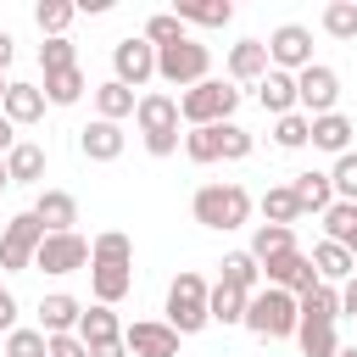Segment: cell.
<instances>
[{
  "label": "cell",
  "instance_id": "obj_1",
  "mask_svg": "<svg viewBox=\"0 0 357 357\" xmlns=\"http://www.w3.org/2000/svg\"><path fill=\"white\" fill-rule=\"evenodd\" d=\"M89 290L100 307H117L134 290V240L123 229H100L89 240Z\"/></svg>",
  "mask_w": 357,
  "mask_h": 357
},
{
  "label": "cell",
  "instance_id": "obj_2",
  "mask_svg": "<svg viewBox=\"0 0 357 357\" xmlns=\"http://www.w3.org/2000/svg\"><path fill=\"white\" fill-rule=\"evenodd\" d=\"M134 123H139V139H145V151L162 162V156H173L178 151V95H167V89H145L139 100H134Z\"/></svg>",
  "mask_w": 357,
  "mask_h": 357
},
{
  "label": "cell",
  "instance_id": "obj_3",
  "mask_svg": "<svg viewBox=\"0 0 357 357\" xmlns=\"http://www.w3.org/2000/svg\"><path fill=\"white\" fill-rule=\"evenodd\" d=\"M190 212H195L201 229L229 234V229H245L251 223V195H245V184H201L190 195Z\"/></svg>",
  "mask_w": 357,
  "mask_h": 357
},
{
  "label": "cell",
  "instance_id": "obj_4",
  "mask_svg": "<svg viewBox=\"0 0 357 357\" xmlns=\"http://www.w3.org/2000/svg\"><path fill=\"white\" fill-rule=\"evenodd\" d=\"M257 340H296V324H301V307H296V296L290 290H273V284H262L251 301H245V318H240Z\"/></svg>",
  "mask_w": 357,
  "mask_h": 357
},
{
  "label": "cell",
  "instance_id": "obj_5",
  "mask_svg": "<svg viewBox=\"0 0 357 357\" xmlns=\"http://www.w3.org/2000/svg\"><path fill=\"white\" fill-rule=\"evenodd\" d=\"M234 106H240V89H234V84H223V78H201L195 89L178 95V123H184V128L234 123Z\"/></svg>",
  "mask_w": 357,
  "mask_h": 357
},
{
  "label": "cell",
  "instance_id": "obj_6",
  "mask_svg": "<svg viewBox=\"0 0 357 357\" xmlns=\"http://www.w3.org/2000/svg\"><path fill=\"white\" fill-rule=\"evenodd\" d=\"M206 290H212V284H206L201 273H190V268L167 284V307H162L167 318H162V324H167L178 340H184V335H201V329L212 324V318H206Z\"/></svg>",
  "mask_w": 357,
  "mask_h": 357
},
{
  "label": "cell",
  "instance_id": "obj_7",
  "mask_svg": "<svg viewBox=\"0 0 357 357\" xmlns=\"http://www.w3.org/2000/svg\"><path fill=\"white\" fill-rule=\"evenodd\" d=\"M156 78L173 89H195L201 78H212V50L201 39H178L167 50H156Z\"/></svg>",
  "mask_w": 357,
  "mask_h": 357
},
{
  "label": "cell",
  "instance_id": "obj_8",
  "mask_svg": "<svg viewBox=\"0 0 357 357\" xmlns=\"http://www.w3.org/2000/svg\"><path fill=\"white\" fill-rule=\"evenodd\" d=\"M39 240H45V223H39L33 212H17V218L0 229V273H28Z\"/></svg>",
  "mask_w": 357,
  "mask_h": 357
},
{
  "label": "cell",
  "instance_id": "obj_9",
  "mask_svg": "<svg viewBox=\"0 0 357 357\" xmlns=\"http://www.w3.org/2000/svg\"><path fill=\"white\" fill-rule=\"evenodd\" d=\"M33 268H39V273H56V279H67V273H89V240H84L78 229H67V234H45L39 251H33Z\"/></svg>",
  "mask_w": 357,
  "mask_h": 357
},
{
  "label": "cell",
  "instance_id": "obj_10",
  "mask_svg": "<svg viewBox=\"0 0 357 357\" xmlns=\"http://www.w3.org/2000/svg\"><path fill=\"white\" fill-rule=\"evenodd\" d=\"M78 340H84V351L89 357H128V346H123V318L112 312V307H84V318H78V329H73Z\"/></svg>",
  "mask_w": 357,
  "mask_h": 357
},
{
  "label": "cell",
  "instance_id": "obj_11",
  "mask_svg": "<svg viewBox=\"0 0 357 357\" xmlns=\"http://www.w3.org/2000/svg\"><path fill=\"white\" fill-rule=\"evenodd\" d=\"M335 100H340V73H335V67L312 61V67L296 73V112L324 117V112H335Z\"/></svg>",
  "mask_w": 357,
  "mask_h": 357
},
{
  "label": "cell",
  "instance_id": "obj_12",
  "mask_svg": "<svg viewBox=\"0 0 357 357\" xmlns=\"http://www.w3.org/2000/svg\"><path fill=\"white\" fill-rule=\"evenodd\" d=\"M262 45H268V67H279V73L312 67V28H301V22H279Z\"/></svg>",
  "mask_w": 357,
  "mask_h": 357
},
{
  "label": "cell",
  "instance_id": "obj_13",
  "mask_svg": "<svg viewBox=\"0 0 357 357\" xmlns=\"http://www.w3.org/2000/svg\"><path fill=\"white\" fill-rule=\"evenodd\" d=\"M257 268H262V284L290 290V296H307V290L318 284V273H312V262H307L301 245H290V251H279V257H268V262H257Z\"/></svg>",
  "mask_w": 357,
  "mask_h": 357
},
{
  "label": "cell",
  "instance_id": "obj_14",
  "mask_svg": "<svg viewBox=\"0 0 357 357\" xmlns=\"http://www.w3.org/2000/svg\"><path fill=\"white\" fill-rule=\"evenodd\" d=\"M112 78H117L123 89H145V84L156 78V50H151L145 39H117V45H112Z\"/></svg>",
  "mask_w": 357,
  "mask_h": 357
},
{
  "label": "cell",
  "instance_id": "obj_15",
  "mask_svg": "<svg viewBox=\"0 0 357 357\" xmlns=\"http://www.w3.org/2000/svg\"><path fill=\"white\" fill-rule=\"evenodd\" d=\"M123 346L134 357H178V335L162 324V318H134L123 324Z\"/></svg>",
  "mask_w": 357,
  "mask_h": 357
},
{
  "label": "cell",
  "instance_id": "obj_16",
  "mask_svg": "<svg viewBox=\"0 0 357 357\" xmlns=\"http://www.w3.org/2000/svg\"><path fill=\"white\" fill-rule=\"evenodd\" d=\"M28 212L45 223V234H67V229L78 223V195H73V190H39Z\"/></svg>",
  "mask_w": 357,
  "mask_h": 357
},
{
  "label": "cell",
  "instance_id": "obj_17",
  "mask_svg": "<svg viewBox=\"0 0 357 357\" xmlns=\"http://www.w3.org/2000/svg\"><path fill=\"white\" fill-rule=\"evenodd\" d=\"M123 145H128V134H123V123H84L78 128V151L89 156V162H117L123 156Z\"/></svg>",
  "mask_w": 357,
  "mask_h": 357
},
{
  "label": "cell",
  "instance_id": "obj_18",
  "mask_svg": "<svg viewBox=\"0 0 357 357\" xmlns=\"http://www.w3.org/2000/svg\"><path fill=\"white\" fill-rule=\"evenodd\" d=\"M307 262H312V273H318V284H346L351 273H357V257L346 251V245H335V240H318L312 251H307Z\"/></svg>",
  "mask_w": 357,
  "mask_h": 357
},
{
  "label": "cell",
  "instance_id": "obj_19",
  "mask_svg": "<svg viewBox=\"0 0 357 357\" xmlns=\"http://www.w3.org/2000/svg\"><path fill=\"white\" fill-rule=\"evenodd\" d=\"M84 318V301L56 290V296H39V335H73Z\"/></svg>",
  "mask_w": 357,
  "mask_h": 357
},
{
  "label": "cell",
  "instance_id": "obj_20",
  "mask_svg": "<svg viewBox=\"0 0 357 357\" xmlns=\"http://www.w3.org/2000/svg\"><path fill=\"white\" fill-rule=\"evenodd\" d=\"M229 84L240 89V84H257L262 73H268V45L262 39H240V45H229Z\"/></svg>",
  "mask_w": 357,
  "mask_h": 357
},
{
  "label": "cell",
  "instance_id": "obj_21",
  "mask_svg": "<svg viewBox=\"0 0 357 357\" xmlns=\"http://www.w3.org/2000/svg\"><path fill=\"white\" fill-rule=\"evenodd\" d=\"M257 106H262L268 117H284V112H296V73H279V67H268V73L257 78Z\"/></svg>",
  "mask_w": 357,
  "mask_h": 357
},
{
  "label": "cell",
  "instance_id": "obj_22",
  "mask_svg": "<svg viewBox=\"0 0 357 357\" xmlns=\"http://www.w3.org/2000/svg\"><path fill=\"white\" fill-rule=\"evenodd\" d=\"M351 117L346 112H324V117H312V134H307V145L312 151H329V156H346L351 151Z\"/></svg>",
  "mask_w": 357,
  "mask_h": 357
},
{
  "label": "cell",
  "instance_id": "obj_23",
  "mask_svg": "<svg viewBox=\"0 0 357 357\" xmlns=\"http://www.w3.org/2000/svg\"><path fill=\"white\" fill-rule=\"evenodd\" d=\"M0 117H6L11 128H28V123H39V117H45V89H39V84H11V89H6V106H0Z\"/></svg>",
  "mask_w": 357,
  "mask_h": 357
},
{
  "label": "cell",
  "instance_id": "obj_24",
  "mask_svg": "<svg viewBox=\"0 0 357 357\" xmlns=\"http://www.w3.org/2000/svg\"><path fill=\"white\" fill-rule=\"evenodd\" d=\"M6 178H11V184H39V190H45V145L17 139L11 156H6Z\"/></svg>",
  "mask_w": 357,
  "mask_h": 357
},
{
  "label": "cell",
  "instance_id": "obj_25",
  "mask_svg": "<svg viewBox=\"0 0 357 357\" xmlns=\"http://www.w3.org/2000/svg\"><path fill=\"white\" fill-rule=\"evenodd\" d=\"M89 100H95V117H100V123H123V117H134V100H139V95L123 89L117 78H106V84L89 89Z\"/></svg>",
  "mask_w": 357,
  "mask_h": 357
},
{
  "label": "cell",
  "instance_id": "obj_26",
  "mask_svg": "<svg viewBox=\"0 0 357 357\" xmlns=\"http://www.w3.org/2000/svg\"><path fill=\"white\" fill-rule=\"evenodd\" d=\"M290 195H296L301 218H307V212H329V201H335V190H329V173H318V167L296 173V178H290Z\"/></svg>",
  "mask_w": 357,
  "mask_h": 357
},
{
  "label": "cell",
  "instance_id": "obj_27",
  "mask_svg": "<svg viewBox=\"0 0 357 357\" xmlns=\"http://www.w3.org/2000/svg\"><path fill=\"white\" fill-rule=\"evenodd\" d=\"M173 17H178L184 28H229L234 6H229V0H178Z\"/></svg>",
  "mask_w": 357,
  "mask_h": 357
},
{
  "label": "cell",
  "instance_id": "obj_28",
  "mask_svg": "<svg viewBox=\"0 0 357 357\" xmlns=\"http://www.w3.org/2000/svg\"><path fill=\"white\" fill-rule=\"evenodd\" d=\"M218 268H223V273H218V284H234V290H245V296H257V290H262V268H257V257H251V251H229Z\"/></svg>",
  "mask_w": 357,
  "mask_h": 357
},
{
  "label": "cell",
  "instance_id": "obj_29",
  "mask_svg": "<svg viewBox=\"0 0 357 357\" xmlns=\"http://www.w3.org/2000/svg\"><path fill=\"white\" fill-rule=\"evenodd\" d=\"M245 301H251L245 290L212 284V290H206V318H212V324H240V318H245Z\"/></svg>",
  "mask_w": 357,
  "mask_h": 357
},
{
  "label": "cell",
  "instance_id": "obj_30",
  "mask_svg": "<svg viewBox=\"0 0 357 357\" xmlns=\"http://www.w3.org/2000/svg\"><path fill=\"white\" fill-rule=\"evenodd\" d=\"M296 307H301L307 324H335L340 318V290L335 284H312L307 296H296Z\"/></svg>",
  "mask_w": 357,
  "mask_h": 357
},
{
  "label": "cell",
  "instance_id": "obj_31",
  "mask_svg": "<svg viewBox=\"0 0 357 357\" xmlns=\"http://www.w3.org/2000/svg\"><path fill=\"white\" fill-rule=\"evenodd\" d=\"M73 17H78V6H73V0H39V6H33V22H39V33H45V39H67Z\"/></svg>",
  "mask_w": 357,
  "mask_h": 357
},
{
  "label": "cell",
  "instance_id": "obj_32",
  "mask_svg": "<svg viewBox=\"0 0 357 357\" xmlns=\"http://www.w3.org/2000/svg\"><path fill=\"white\" fill-rule=\"evenodd\" d=\"M296 346H301V357H335L340 351V335H335V324H296Z\"/></svg>",
  "mask_w": 357,
  "mask_h": 357
},
{
  "label": "cell",
  "instance_id": "obj_33",
  "mask_svg": "<svg viewBox=\"0 0 357 357\" xmlns=\"http://www.w3.org/2000/svg\"><path fill=\"white\" fill-rule=\"evenodd\" d=\"M78 100H84V73L78 67L45 78V106H78Z\"/></svg>",
  "mask_w": 357,
  "mask_h": 357
},
{
  "label": "cell",
  "instance_id": "obj_34",
  "mask_svg": "<svg viewBox=\"0 0 357 357\" xmlns=\"http://www.w3.org/2000/svg\"><path fill=\"white\" fill-rule=\"evenodd\" d=\"M307 134H312V117H307V112H284V117H273V145H279V151H301Z\"/></svg>",
  "mask_w": 357,
  "mask_h": 357
},
{
  "label": "cell",
  "instance_id": "obj_35",
  "mask_svg": "<svg viewBox=\"0 0 357 357\" xmlns=\"http://www.w3.org/2000/svg\"><path fill=\"white\" fill-rule=\"evenodd\" d=\"M290 245H296V229H279V223H257V234H251V257L257 262H268V257H279Z\"/></svg>",
  "mask_w": 357,
  "mask_h": 357
},
{
  "label": "cell",
  "instance_id": "obj_36",
  "mask_svg": "<svg viewBox=\"0 0 357 357\" xmlns=\"http://www.w3.org/2000/svg\"><path fill=\"white\" fill-rule=\"evenodd\" d=\"M318 22H324L329 39H357V0H329Z\"/></svg>",
  "mask_w": 357,
  "mask_h": 357
},
{
  "label": "cell",
  "instance_id": "obj_37",
  "mask_svg": "<svg viewBox=\"0 0 357 357\" xmlns=\"http://www.w3.org/2000/svg\"><path fill=\"white\" fill-rule=\"evenodd\" d=\"M139 39H145L151 50H167V45H178V39H190V33H184V22H178L173 11H156V17L145 22V33H139Z\"/></svg>",
  "mask_w": 357,
  "mask_h": 357
},
{
  "label": "cell",
  "instance_id": "obj_38",
  "mask_svg": "<svg viewBox=\"0 0 357 357\" xmlns=\"http://www.w3.org/2000/svg\"><path fill=\"white\" fill-rule=\"evenodd\" d=\"M218 128H223V123H212V128H184V156H190L195 167H212V162H218Z\"/></svg>",
  "mask_w": 357,
  "mask_h": 357
},
{
  "label": "cell",
  "instance_id": "obj_39",
  "mask_svg": "<svg viewBox=\"0 0 357 357\" xmlns=\"http://www.w3.org/2000/svg\"><path fill=\"white\" fill-rule=\"evenodd\" d=\"M251 151H257L251 128H240V123H223L218 128V162H245Z\"/></svg>",
  "mask_w": 357,
  "mask_h": 357
},
{
  "label": "cell",
  "instance_id": "obj_40",
  "mask_svg": "<svg viewBox=\"0 0 357 357\" xmlns=\"http://www.w3.org/2000/svg\"><path fill=\"white\" fill-rule=\"evenodd\" d=\"M262 218H268V223H279V229H290V223L301 218V206H296L290 184H273V190L262 195Z\"/></svg>",
  "mask_w": 357,
  "mask_h": 357
},
{
  "label": "cell",
  "instance_id": "obj_41",
  "mask_svg": "<svg viewBox=\"0 0 357 357\" xmlns=\"http://www.w3.org/2000/svg\"><path fill=\"white\" fill-rule=\"evenodd\" d=\"M329 190H335V201H351V206H357V151L335 156V167H329Z\"/></svg>",
  "mask_w": 357,
  "mask_h": 357
},
{
  "label": "cell",
  "instance_id": "obj_42",
  "mask_svg": "<svg viewBox=\"0 0 357 357\" xmlns=\"http://www.w3.org/2000/svg\"><path fill=\"white\" fill-rule=\"evenodd\" d=\"M39 67H45V78L78 67V45H73V39H45V45H39Z\"/></svg>",
  "mask_w": 357,
  "mask_h": 357
},
{
  "label": "cell",
  "instance_id": "obj_43",
  "mask_svg": "<svg viewBox=\"0 0 357 357\" xmlns=\"http://www.w3.org/2000/svg\"><path fill=\"white\" fill-rule=\"evenodd\" d=\"M351 223H357V206H351V201H329V212H324V240L340 245V240L351 234Z\"/></svg>",
  "mask_w": 357,
  "mask_h": 357
},
{
  "label": "cell",
  "instance_id": "obj_44",
  "mask_svg": "<svg viewBox=\"0 0 357 357\" xmlns=\"http://www.w3.org/2000/svg\"><path fill=\"white\" fill-rule=\"evenodd\" d=\"M6 357H45V335H39V329H22V324H17V329L6 335Z\"/></svg>",
  "mask_w": 357,
  "mask_h": 357
},
{
  "label": "cell",
  "instance_id": "obj_45",
  "mask_svg": "<svg viewBox=\"0 0 357 357\" xmlns=\"http://www.w3.org/2000/svg\"><path fill=\"white\" fill-rule=\"evenodd\" d=\"M45 357H89L78 335H45Z\"/></svg>",
  "mask_w": 357,
  "mask_h": 357
},
{
  "label": "cell",
  "instance_id": "obj_46",
  "mask_svg": "<svg viewBox=\"0 0 357 357\" xmlns=\"http://www.w3.org/2000/svg\"><path fill=\"white\" fill-rule=\"evenodd\" d=\"M17 329V296L6 290V279H0V335H11Z\"/></svg>",
  "mask_w": 357,
  "mask_h": 357
},
{
  "label": "cell",
  "instance_id": "obj_47",
  "mask_svg": "<svg viewBox=\"0 0 357 357\" xmlns=\"http://www.w3.org/2000/svg\"><path fill=\"white\" fill-rule=\"evenodd\" d=\"M340 318H357V273L340 284Z\"/></svg>",
  "mask_w": 357,
  "mask_h": 357
},
{
  "label": "cell",
  "instance_id": "obj_48",
  "mask_svg": "<svg viewBox=\"0 0 357 357\" xmlns=\"http://www.w3.org/2000/svg\"><path fill=\"white\" fill-rule=\"evenodd\" d=\"M11 56H17V39H11V33H6V28H0V73H6V67H11Z\"/></svg>",
  "mask_w": 357,
  "mask_h": 357
},
{
  "label": "cell",
  "instance_id": "obj_49",
  "mask_svg": "<svg viewBox=\"0 0 357 357\" xmlns=\"http://www.w3.org/2000/svg\"><path fill=\"white\" fill-rule=\"evenodd\" d=\"M11 145H17V128H11V123H6V117H0V162H6V156H11Z\"/></svg>",
  "mask_w": 357,
  "mask_h": 357
},
{
  "label": "cell",
  "instance_id": "obj_50",
  "mask_svg": "<svg viewBox=\"0 0 357 357\" xmlns=\"http://www.w3.org/2000/svg\"><path fill=\"white\" fill-rule=\"evenodd\" d=\"M340 245H346V251H351V257H357V223H351V234H346V240H340Z\"/></svg>",
  "mask_w": 357,
  "mask_h": 357
},
{
  "label": "cell",
  "instance_id": "obj_51",
  "mask_svg": "<svg viewBox=\"0 0 357 357\" xmlns=\"http://www.w3.org/2000/svg\"><path fill=\"white\" fill-rule=\"evenodd\" d=\"M6 89H11V78H6V73H0V106H6Z\"/></svg>",
  "mask_w": 357,
  "mask_h": 357
},
{
  "label": "cell",
  "instance_id": "obj_52",
  "mask_svg": "<svg viewBox=\"0 0 357 357\" xmlns=\"http://www.w3.org/2000/svg\"><path fill=\"white\" fill-rule=\"evenodd\" d=\"M335 357H357V346H340V351H335Z\"/></svg>",
  "mask_w": 357,
  "mask_h": 357
},
{
  "label": "cell",
  "instance_id": "obj_53",
  "mask_svg": "<svg viewBox=\"0 0 357 357\" xmlns=\"http://www.w3.org/2000/svg\"><path fill=\"white\" fill-rule=\"evenodd\" d=\"M0 190H11V178H6V162H0Z\"/></svg>",
  "mask_w": 357,
  "mask_h": 357
}]
</instances>
